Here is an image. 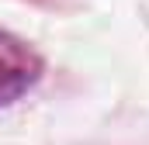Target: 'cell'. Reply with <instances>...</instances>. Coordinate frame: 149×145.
<instances>
[{"mask_svg":"<svg viewBox=\"0 0 149 145\" xmlns=\"http://www.w3.org/2000/svg\"><path fill=\"white\" fill-rule=\"evenodd\" d=\"M45 72V62L24 38L0 31V110L31 93Z\"/></svg>","mask_w":149,"mask_h":145,"instance_id":"obj_1","label":"cell"}]
</instances>
